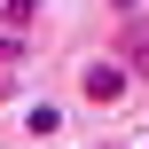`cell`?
I'll return each mask as SVG.
<instances>
[{
	"label": "cell",
	"mask_w": 149,
	"mask_h": 149,
	"mask_svg": "<svg viewBox=\"0 0 149 149\" xmlns=\"http://www.w3.org/2000/svg\"><path fill=\"white\" fill-rule=\"evenodd\" d=\"M134 79H141V71H134L126 55H79V71H71V94H79L86 110H102V118H110V110H126Z\"/></svg>",
	"instance_id": "cell-1"
},
{
	"label": "cell",
	"mask_w": 149,
	"mask_h": 149,
	"mask_svg": "<svg viewBox=\"0 0 149 149\" xmlns=\"http://www.w3.org/2000/svg\"><path fill=\"white\" fill-rule=\"evenodd\" d=\"M16 134L24 141H63V102H24L16 110Z\"/></svg>",
	"instance_id": "cell-2"
},
{
	"label": "cell",
	"mask_w": 149,
	"mask_h": 149,
	"mask_svg": "<svg viewBox=\"0 0 149 149\" xmlns=\"http://www.w3.org/2000/svg\"><path fill=\"white\" fill-rule=\"evenodd\" d=\"M39 8H47V0H0V31H24V39H31V31H39Z\"/></svg>",
	"instance_id": "cell-3"
},
{
	"label": "cell",
	"mask_w": 149,
	"mask_h": 149,
	"mask_svg": "<svg viewBox=\"0 0 149 149\" xmlns=\"http://www.w3.org/2000/svg\"><path fill=\"white\" fill-rule=\"evenodd\" d=\"M126 63L149 79V16H134V24H126Z\"/></svg>",
	"instance_id": "cell-4"
},
{
	"label": "cell",
	"mask_w": 149,
	"mask_h": 149,
	"mask_svg": "<svg viewBox=\"0 0 149 149\" xmlns=\"http://www.w3.org/2000/svg\"><path fill=\"white\" fill-rule=\"evenodd\" d=\"M102 8H110L118 24H134V16H149V0H102Z\"/></svg>",
	"instance_id": "cell-5"
}]
</instances>
